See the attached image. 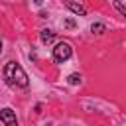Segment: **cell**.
<instances>
[{
	"label": "cell",
	"mask_w": 126,
	"mask_h": 126,
	"mask_svg": "<svg viewBox=\"0 0 126 126\" xmlns=\"http://www.w3.org/2000/svg\"><path fill=\"white\" fill-rule=\"evenodd\" d=\"M4 79L8 85L12 87H28L30 79L26 75V71L22 69V65H18L16 61H8L4 65Z\"/></svg>",
	"instance_id": "cell-1"
},
{
	"label": "cell",
	"mask_w": 126,
	"mask_h": 126,
	"mask_svg": "<svg viewBox=\"0 0 126 126\" xmlns=\"http://www.w3.org/2000/svg\"><path fill=\"white\" fill-rule=\"evenodd\" d=\"M65 6H67L73 14H77V16H85V14H87V8H85L83 4H79V2H75V0H65Z\"/></svg>",
	"instance_id": "cell-4"
},
{
	"label": "cell",
	"mask_w": 126,
	"mask_h": 126,
	"mask_svg": "<svg viewBox=\"0 0 126 126\" xmlns=\"http://www.w3.org/2000/svg\"><path fill=\"white\" fill-rule=\"evenodd\" d=\"M114 8H116V10H118V12H120V14L124 16V18H126V6H122V4L118 2V0H114Z\"/></svg>",
	"instance_id": "cell-8"
},
{
	"label": "cell",
	"mask_w": 126,
	"mask_h": 126,
	"mask_svg": "<svg viewBox=\"0 0 126 126\" xmlns=\"http://www.w3.org/2000/svg\"><path fill=\"white\" fill-rule=\"evenodd\" d=\"M73 26H75L73 20H65V28H73Z\"/></svg>",
	"instance_id": "cell-9"
},
{
	"label": "cell",
	"mask_w": 126,
	"mask_h": 126,
	"mask_svg": "<svg viewBox=\"0 0 126 126\" xmlns=\"http://www.w3.org/2000/svg\"><path fill=\"white\" fill-rule=\"evenodd\" d=\"M53 37H55L53 30H41V33H39L41 43H51V41H53Z\"/></svg>",
	"instance_id": "cell-5"
},
{
	"label": "cell",
	"mask_w": 126,
	"mask_h": 126,
	"mask_svg": "<svg viewBox=\"0 0 126 126\" xmlns=\"http://www.w3.org/2000/svg\"><path fill=\"white\" fill-rule=\"evenodd\" d=\"M0 120L6 126H18V118H16V112L12 108H2L0 110Z\"/></svg>",
	"instance_id": "cell-3"
},
{
	"label": "cell",
	"mask_w": 126,
	"mask_h": 126,
	"mask_svg": "<svg viewBox=\"0 0 126 126\" xmlns=\"http://www.w3.org/2000/svg\"><path fill=\"white\" fill-rule=\"evenodd\" d=\"M104 30H106V26H104L102 22H96V24H93V26H91V32H93V33H96V35H100Z\"/></svg>",
	"instance_id": "cell-6"
},
{
	"label": "cell",
	"mask_w": 126,
	"mask_h": 126,
	"mask_svg": "<svg viewBox=\"0 0 126 126\" xmlns=\"http://www.w3.org/2000/svg\"><path fill=\"white\" fill-rule=\"evenodd\" d=\"M67 83H69V85H79V83H81V75H79V73H71V75L67 77Z\"/></svg>",
	"instance_id": "cell-7"
},
{
	"label": "cell",
	"mask_w": 126,
	"mask_h": 126,
	"mask_svg": "<svg viewBox=\"0 0 126 126\" xmlns=\"http://www.w3.org/2000/svg\"><path fill=\"white\" fill-rule=\"evenodd\" d=\"M71 55H73V49H71V45H69L67 41H59V43L53 47V59H55L57 63L67 61Z\"/></svg>",
	"instance_id": "cell-2"
},
{
	"label": "cell",
	"mask_w": 126,
	"mask_h": 126,
	"mask_svg": "<svg viewBox=\"0 0 126 126\" xmlns=\"http://www.w3.org/2000/svg\"><path fill=\"white\" fill-rule=\"evenodd\" d=\"M33 2H35V4H41V2H43V0H33Z\"/></svg>",
	"instance_id": "cell-10"
},
{
	"label": "cell",
	"mask_w": 126,
	"mask_h": 126,
	"mask_svg": "<svg viewBox=\"0 0 126 126\" xmlns=\"http://www.w3.org/2000/svg\"><path fill=\"white\" fill-rule=\"evenodd\" d=\"M0 53H2V41H0Z\"/></svg>",
	"instance_id": "cell-11"
}]
</instances>
